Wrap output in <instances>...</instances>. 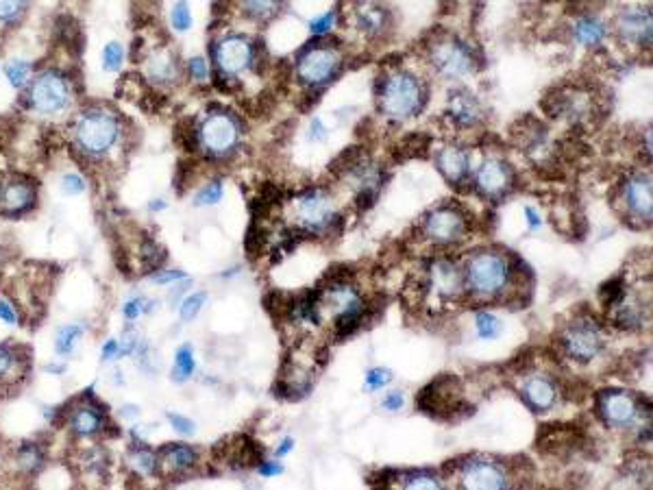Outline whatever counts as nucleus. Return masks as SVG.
<instances>
[{
    "label": "nucleus",
    "mask_w": 653,
    "mask_h": 490,
    "mask_svg": "<svg viewBox=\"0 0 653 490\" xmlns=\"http://www.w3.org/2000/svg\"><path fill=\"white\" fill-rule=\"evenodd\" d=\"M122 136L120 116L105 105L83 107L70 127L72 149L88 164H105L120 149Z\"/></svg>",
    "instance_id": "f257e3e1"
},
{
    "label": "nucleus",
    "mask_w": 653,
    "mask_h": 490,
    "mask_svg": "<svg viewBox=\"0 0 653 490\" xmlns=\"http://www.w3.org/2000/svg\"><path fill=\"white\" fill-rule=\"evenodd\" d=\"M429 101L425 79L410 68H386L375 83V105L379 116L403 125L423 114Z\"/></svg>",
    "instance_id": "f03ea898"
},
{
    "label": "nucleus",
    "mask_w": 653,
    "mask_h": 490,
    "mask_svg": "<svg viewBox=\"0 0 653 490\" xmlns=\"http://www.w3.org/2000/svg\"><path fill=\"white\" fill-rule=\"evenodd\" d=\"M244 122L227 107H212L196 120L192 129V144L205 159L227 162L242 149Z\"/></svg>",
    "instance_id": "7ed1b4c3"
},
{
    "label": "nucleus",
    "mask_w": 653,
    "mask_h": 490,
    "mask_svg": "<svg viewBox=\"0 0 653 490\" xmlns=\"http://www.w3.org/2000/svg\"><path fill=\"white\" fill-rule=\"evenodd\" d=\"M425 61L436 79L460 85L479 70V51L460 35H434L425 48Z\"/></svg>",
    "instance_id": "20e7f679"
},
{
    "label": "nucleus",
    "mask_w": 653,
    "mask_h": 490,
    "mask_svg": "<svg viewBox=\"0 0 653 490\" xmlns=\"http://www.w3.org/2000/svg\"><path fill=\"white\" fill-rule=\"evenodd\" d=\"M344 64H347V57L342 48L327 38H318L303 46L294 57V81L307 94H318L342 75Z\"/></svg>",
    "instance_id": "39448f33"
},
{
    "label": "nucleus",
    "mask_w": 653,
    "mask_h": 490,
    "mask_svg": "<svg viewBox=\"0 0 653 490\" xmlns=\"http://www.w3.org/2000/svg\"><path fill=\"white\" fill-rule=\"evenodd\" d=\"M464 290L477 299H497L508 292L514 279L510 257L495 249H479L462 268Z\"/></svg>",
    "instance_id": "423d86ee"
},
{
    "label": "nucleus",
    "mask_w": 653,
    "mask_h": 490,
    "mask_svg": "<svg viewBox=\"0 0 653 490\" xmlns=\"http://www.w3.org/2000/svg\"><path fill=\"white\" fill-rule=\"evenodd\" d=\"M209 64L220 83H238L262 64V48L251 35L227 31L212 42Z\"/></svg>",
    "instance_id": "0eeeda50"
},
{
    "label": "nucleus",
    "mask_w": 653,
    "mask_h": 490,
    "mask_svg": "<svg viewBox=\"0 0 653 490\" xmlns=\"http://www.w3.org/2000/svg\"><path fill=\"white\" fill-rule=\"evenodd\" d=\"M24 105L31 114L42 118H59L75 105V83L59 68H44L35 72L24 88Z\"/></svg>",
    "instance_id": "6e6552de"
},
{
    "label": "nucleus",
    "mask_w": 653,
    "mask_h": 490,
    "mask_svg": "<svg viewBox=\"0 0 653 490\" xmlns=\"http://www.w3.org/2000/svg\"><path fill=\"white\" fill-rule=\"evenodd\" d=\"M59 419L75 440H101L118 436L116 423L109 416L105 403L96 397L94 388H88L68 401L64 408H59Z\"/></svg>",
    "instance_id": "1a4fd4ad"
},
{
    "label": "nucleus",
    "mask_w": 653,
    "mask_h": 490,
    "mask_svg": "<svg viewBox=\"0 0 653 490\" xmlns=\"http://www.w3.org/2000/svg\"><path fill=\"white\" fill-rule=\"evenodd\" d=\"M292 220L301 234L323 236L340 223V212L327 190L307 188L292 199Z\"/></svg>",
    "instance_id": "9d476101"
},
{
    "label": "nucleus",
    "mask_w": 653,
    "mask_h": 490,
    "mask_svg": "<svg viewBox=\"0 0 653 490\" xmlns=\"http://www.w3.org/2000/svg\"><path fill=\"white\" fill-rule=\"evenodd\" d=\"M616 40H619L630 51L649 53L651 51V38H653V20H651V7L632 3L625 5L612 20L610 29Z\"/></svg>",
    "instance_id": "9b49d317"
},
{
    "label": "nucleus",
    "mask_w": 653,
    "mask_h": 490,
    "mask_svg": "<svg viewBox=\"0 0 653 490\" xmlns=\"http://www.w3.org/2000/svg\"><path fill=\"white\" fill-rule=\"evenodd\" d=\"M33 373L31 349L22 342H0V399L20 395Z\"/></svg>",
    "instance_id": "f8f14e48"
},
{
    "label": "nucleus",
    "mask_w": 653,
    "mask_h": 490,
    "mask_svg": "<svg viewBox=\"0 0 653 490\" xmlns=\"http://www.w3.org/2000/svg\"><path fill=\"white\" fill-rule=\"evenodd\" d=\"M486 120V107L468 85H453L445 101V122L451 129L471 131L482 127Z\"/></svg>",
    "instance_id": "ddd939ff"
},
{
    "label": "nucleus",
    "mask_w": 653,
    "mask_h": 490,
    "mask_svg": "<svg viewBox=\"0 0 653 490\" xmlns=\"http://www.w3.org/2000/svg\"><path fill=\"white\" fill-rule=\"evenodd\" d=\"M40 190L27 175L0 177V218L16 220L31 214L38 207Z\"/></svg>",
    "instance_id": "4468645a"
},
{
    "label": "nucleus",
    "mask_w": 653,
    "mask_h": 490,
    "mask_svg": "<svg viewBox=\"0 0 653 490\" xmlns=\"http://www.w3.org/2000/svg\"><path fill=\"white\" fill-rule=\"evenodd\" d=\"M421 231L429 242L438 244V247L458 244L460 240H464L468 231L466 214L455 205H438L423 218Z\"/></svg>",
    "instance_id": "2eb2a0df"
},
{
    "label": "nucleus",
    "mask_w": 653,
    "mask_h": 490,
    "mask_svg": "<svg viewBox=\"0 0 653 490\" xmlns=\"http://www.w3.org/2000/svg\"><path fill=\"white\" fill-rule=\"evenodd\" d=\"M423 292L440 303L460 299V294L464 292L462 268L451 262L449 257H436V260H431L425 268Z\"/></svg>",
    "instance_id": "dca6fc26"
},
{
    "label": "nucleus",
    "mask_w": 653,
    "mask_h": 490,
    "mask_svg": "<svg viewBox=\"0 0 653 490\" xmlns=\"http://www.w3.org/2000/svg\"><path fill=\"white\" fill-rule=\"evenodd\" d=\"M471 177L475 183V190L492 201L503 199V196L514 188V181H516L512 164L508 159L497 155L484 157L482 164L473 170Z\"/></svg>",
    "instance_id": "f3484780"
},
{
    "label": "nucleus",
    "mask_w": 653,
    "mask_h": 490,
    "mask_svg": "<svg viewBox=\"0 0 653 490\" xmlns=\"http://www.w3.org/2000/svg\"><path fill=\"white\" fill-rule=\"evenodd\" d=\"M542 109L553 120L584 122L595 114V101L593 96L579 88H558L547 94Z\"/></svg>",
    "instance_id": "a211bd4d"
},
{
    "label": "nucleus",
    "mask_w": 653,
    "mask_h": 490,
    "mask_svg": "<svg viewBox=\"0 0 653 490\" xmlns=\"http://www.w3.org/2000/svg\"><path fill=\"white\" fill-rule=\"evenodd\" d=\"M562 347L579 362L595 360L603 349V334L601 327L590 321V318H575V321L564 329Z\"/></svg>",
    "instance_id": "6ab92c4d"
},
{
    "label": "nucleus",
    "mask_w": 653,
    "mask_h": 490,
    "mask_svg": "<svg viewBox=\"0 0 653 490\" xmlns=\"http://www.w3.org/2000/svg\"><path fill=\"white\" fill-rule=\"evenodd\" d=\"M351 27L362 40L381 42L392 29V14L379 0H362L351 11Z\"/></svg>",
    "instance_id": "aec40b11"
},
{
    "label": "nucleus",
    "mask_w": 653,
    "mask_h": 490,
    "mask_svg": "<svg viewBox=\"0 0 653 490\" xmlns=\"http://www.w3.org/2000/svg\"><path fill=\"white\" fill-rule=\"evenodd\" d=\"M621 201L630 218L640 220V223H651V214H653L651 175L645 173V170L627 175V179L621 186Z\"/></svg>",
    "instance_id": "412c9836"
},
{
    "label": "nucleus",
    "mask_w": 653,
    "mask_h": 490,
    "mask_svg": "<svg viewBox=\"0 0 653 490\" xmlns=\"http://www.w3.org/2000/svg\"><path fill=\"white\" fill-rule=\"evenodd\" d=\"M436 168L438 173L445 177L451 186H464V183L473 175V164H471V151L466 149L460 142H447L442 144L436 151Z\"/></svg>",
    "instance_id": "4be33fe9"
},
{
    "label": "nucleus",
    "mask_w": 653,
    "mask_h": 490,
    "mask_svg": "<svg viewBox=\"0 0 653 490\" xmlns=\"http://www.w3.org/2000/svg\"><path fill=\"white\" fill-rule=\"evenodd\" d=\"M505 486H508V477L497 462L473 460L462 471V490H505Z\"/></svg>",
    "instance_id": "5701e85b"
},
{
    "label": "nucleus",
    "mask_w": 653,
    "mask_h": 490,
    "mask_svg": "<svg viewBox=\"0 0 653 490\" xmlns=\"http://www.w3.org/2000/svg\"><path fill=\"white\" fill-rule=\"evenodd\" d=\"M144 72L153 85L170 88V85H177V81H181L183 66L179 64V57L168 48H155L144 61Z\"/></svg>",
    "instance_id": "b1692460"
},
{
    "label": "nucleus",
    "mask_w": 653,
    "mask_h": 490,
    "mask_svg": "<svg viewBox=\"0 0 653 490\" xmlns=\"http://www.w3.org/2000/svg\"><path fill=\"white\" fill-rule=\"evenodd\" d=\"M599 410L603 421L614 427H630L638 416V406L632 395L621 390H606L599 397Z\"/></svg>",
    "instance_id": "393cba45"
},
{
    "label": "nucleus",
    "mask_w": 653,
    "mask_h": 490,
    "mask_svg": "<svg viewBox=\"0 0 653 490\" xmlns=\"http://www.w3.org/2000/svg\"><path fill=\"white\" fill-rule=\"evenodd\" d=\"M455 386H458V379L451 377L449 388H442V379H438V382H434L429 388L423 390L421 399H416V403L423 410L431 412L434 416H440V419H445V412H455L462 406L460 390Z\"/></svg>",
    "instance_id": "a878e982"
},
{
    "label": "nucleus",
    "mask_w": 653,
    "mask_h": 490,
    "mask_svg": "<svg viewBox=\"0 0 653 490\" xmlns=\"http://www.w3.org/2000/svg\"><path fill=\"white\" fill-rule=\"evenodd\" d=\"M571 38L577 46L586 48V51H599L610 38V27L597 14H582L571 24Z\"/></svg>",
    "instance_id": "bb28decb"
},
{
    "label": "nucleus",
    "mask_w": 653,
    "mask_h": 490,
    "mask_svg": "<svg viewBox=\"0 0 653 490\" xmlns=\"http://www.w3.org/2000/svg\"><path fill=\"white\" fill-rule=\"evenodd\" d=\"M157 451V475H181L194 469V464L199 462V451L183 443H170L155 449Z\"/></svg>",
    "instance_id": "cd10ccee"
},
{
    "label": "nucleus",
    "mask_w": 653,
    "mask_h": 490,
    "mask_svg": "<svg viewBox=\"0 0 653 490\" xmlns=\"http://www.w3.org/2000/svg\"><path fill=\"white\" fill-rule=\"evenodd\" d=\"M521 392H523V399L527 401V406L532 408V410L545 412V410H551L553 406H556L558 388L545 375H532V377H527L525 382H523Z\"/></svg>",
    "instance_id": "c85d7f7f"
},
{
    "label": "nucleus",
    "mask_w": 653,
    "mask_h": 490,
    "mask_svg": "<svg viewBox=\"0 0 653 490\" xmlns=\"http://www.w3.org/2000/svg\"><path fill=\"white\" fill-rule=\"evenodd\" d=\"M9 460L14 462L16 471L24 475H38L48 462L46 447L38 440H22L14 449H9Z\"/></svg>",
    "instance_id": "c756f323"
},
{
    "label": "nucleus",
    "mask_w": 653,
    "mask_h": 490,
    "mask_svg": "<svg viewBox=\"0 0 653 490\" xmlns=\"http://www.w3.org/2000/svg\"><path fill=\"white\" fill-rule=\"evenodd\" d=\"M240 16L253 24L273 22L283 9V0H236Z\"/></svg>",
    "instance_id": "7c9ffc66"
},
{
    "label": "nucleus",
    "mask_w": 653,
    "mask_h": 490,
    "mask_svg": "<svg viewBox=\"0 0 653 490\" xmlns=\"http://www.w3.org/2000/svg\"><path fill=\"white\" fill-rule=\"evenodd\" d=\"M127 462L138 475H157V451L146 445V440H133V445L127 449Z\"/></svg>",
    "instance_id": "2f4dec72"
},
{
    "label": "nucleus",
    "mask_w": 653,
    "mask_h": 490,
    "mask_svg": "<svg viewBox=\"0 0 653 490\" xmlns=\"http://www.w3.org/2000/svg\"><path fill=\"white\" fill-rule=\"evenodd\" d=\"M83 336H85V327L81 323H66V325L57 327L55 353L61 360H68L70 355H75Z\"/></svg>",
    "instance_id": "473e14b6"
},
{
    "label": "nucleus",
    "mask_w": 653,
    "mask_h": 490,
    "mask_svg": "<svg viewBox=\"0 0 653 490\" xmlns=\"http://www.w3.org/2000/svg\"><path fill=\"white\" fill-rule=\"evenodd\" d=\"M3 77L14 90H24L33 77V64L29 59H9L3 64Z\"/></svg>",
    "instance_id": "72a5a7b5"
},
{
    "label": "nucleus",
    "mask_w": 653,
    "mask_h": 490,
    "mask_svg": "<svg viewBox=\"0 0 653 490\" xmlns=\"http://www.w3.org/2000/svg\"><path fill=\"white\" fill-rule=\"evenodd\" d=\"M31 0H0V31L16 29L27 18Z\"/></svg>",
    "instance_id": "f704fd0d"
},
{
    "label": "nucleus",
    "mask_w": 653,
    "mask_h": 490,
    "mask_svg": "<svg viewBox=\"0 0 653 490\" xmlns=\"http://www.w3.org/2000/svg\"><path fill=\"white\" fill-rule=\"evenodd\" d=\"M196 371V358H194V347L192 345H181L175 351V364H172V382L177 384H186L188 379Z\"/></svg>",
    "instance_id": "c9c22d12"
},
{
    "label": "nucleus",
    "mask_w": 653,
    "mask_h": 490,
    "mask_svg": "<svg viewBox=\"0 0 653 490\" xmlns=\"http://www.w3.org/2000/svg\"><path fill=\"white\" fill-rule=\"evenodd\" d=\"M159 308V301L144 297V294H135V297H129L125 303H122V316H125L127 323H135L138 318L153 314Z\"/></svg>",
    "instance_id": "e433bc0d"
},
{
    "label": "nucleus",
    "mask_w": 653,
    "mask_h": 490,
    "mask_svg": "<svg viewBox=\"0 0 653 490\" xmlns=\"http://www.w3.org/2000/svg\"><path fill=\"white\" fill-rule=\"evenodd\" d=\"M475 332L482 340H497L503 334V321L495 312L482 310L475 314Z\"/></svg>",
    "instance_id": "4c0bfd02"
},
{
    "label": "nucleus",
    "mask_w": 653,
    "mask_h": 490,
    "mask_svg": "<svg viewBox=\"0 0 653 490\" xmlns=\"http://www.w3.org/2000/svg\"><path fill=\"white\" fill-rule=\"evenodd\" d=\"M125 59H127V48L122 42H107L101 48V66L105 72H118L122 66H125Z\"/></svg>",
    "instance_id": "58836bf2"
},
{
    "label": "nucleus",
    "mask_w": 653,
    "mask_h": 490,
    "mask_svg": "<svg viewBox=\"0 0 653 490\" xmlns=\"http://www.w3.org/2000/svg\"><path fill=\"white\" fill-rule=\"evenodd\" d=\"M170 27L179 35H186L194 27V16L188 0H177L170 9Z\"/></svg>",
    "instance_id": "ea45409f"
},
{
    "label": "nucleus",
    "mask_w": 653,
    "mask_h": 490,
    "mask_svg": "<svg viewBox=\"0 0 653 490\" xmlns=\"http://www.w3.org/2000/svg\"><path fill=\"white\" fill-rule=\"evenodd\" d=\"M207 299H209L207 292H203V290L186 294V297H183L181 303H179V316H181V321L183 323L196 321V316H199L203 312Z\"/></svg>",
    "instance_id": "a19ab883"
},
{
    "label": "nucleus",
    "mask_w": 653,
    "mask_h": 490,
    "mask_svg": "<svg viewBox=\"0 0 653 490\" xmlns=\"http://www.w3.org/2000/svg\"><path fill=\"white\" fill-rule=\"evenodd\" d=\"M183 72H186L188 79L194 81L196 85H205L209 79H212V64H209V59L203 55H194L186 61V66H183Z\"/></svg>",
    "instance_id": "79ce46f5"
},
{
    "label": "nucleus",
    "mask_w": 653,
    "mask_h": 490,
    "mask_svg": "<svg viewBox=\"0 0 653 490\" xmlns=\"http://www.w3.org/2000/svg\"><path fill=\"white\" fill-rule=\"evenodd\" d=\"M223 194H225V186L220 179H212L207 181L203 188H199V192L194 194V207H212L218 205L223 201Z\"/></svg>",
    "instance_id": "37998d69"
},
{
    "label": "nucleus",
    "mask_w": 653,
    "mask_h": 490,
    "mask_svg": "<svg viewBox=\"0 0 653 490\" xmlns=\"http://www.w3.org/2000/svg\"><path fill=\"white\" fill-rule=\"evenodd\" d=\"M336 24H338V11L329 9V11H325V14H320L307 22V31H310L314 40L327 38V35L336 29Z\"/></svg>",
    "instance_id": "c03bdc74"
},
{
    "label": "nucleus",
    "mask_w": 653,
    "mask_h": 490,
    "mask_svg": "<svg viewBox=\"0 0 653 490\" xmlns=\"http://www.w3.org/2000/svg\"><path fill=\"white\" fill-rule=\"evenodd\" d=\"M183 279H188V273L179 271V268H157L149 275V281L155 286H175Z\"/></svg>",
    "instance_id": "a18cd8bd"
},
{
    "label": "nucleus",
    "mask_w": 653,
    "mask_h": 490,
    "mask_svg": "<svg viewBox=\"0 0 653 490\" xmlns=\"http://www.w3.org/2000/svg\"><path fill=\"white\" fill-rule=\"evenodd\" d=\"M59 188L66 196H79L88 190V181L79 173H66L59 179Z\"/></svg>",
    "instance_id": "49530a36"
},
{
    "label": "nucleus",
    "mask_w": 653,
    "mask_h": 490,
    "mask_svg": "<svg viewBox=\"0 0 653 490\" xmlns=\"http://www.w3.org/2000/svg\"><path fill=\"white\" fill-rule=\"evenodd\" d=\"M392 382V373L390 369H384V366H375V369H368L366 371V379H364V388L368 392H375L379 388H384L386 384Z\"/></svg>",
    "instance_id": "de8ad7c7"
},
{
    "label": "nucleus",
    "mask_w": 653,
    "mask_h": 490,
    "mask_svg": "<svg viewBox=\"0 0 653 490\" xmlns=\"http://www.w3.org/2000/svg\"><path fill=\"white\" fill-rule=\"evenodd\" d=\"M403 490H442V484L436 480L434 475L429 473H418L405 480Z\"/></svg>",
    "instance_id": "09e8293b"
},
{
    "label": "nucleus",
    "mask_w": 653,
    "mask_h": 490,
    "mask_svg": "<svg viewBox=\"0 0 653 490\" xmlns=\"http://www.w3.org/2000/svg\"><path fill=\"white\" fill-rule=\"evenodd\" d=\"M166 419H168L172 430L181 436H192L196 432V423L179 412H166Z\"/></svg>",
    "instance_id": "8fccbe9b"
},
{
    "label": "nucleus",
    "mask_w": 653,
    "mask_h": 490,
    "mask_svg": "<svg viewBox=\"0 0 653 490\" xmlns=\"http://www.w3.org/2000/svg\"><path fill=\"white\" fill-rule=\"evenodd\" d=\"M305 136H307V140L314 142V144H323V142H327V138H329V129H327V125L323 122V118H320V116H314V118L310 120V125H307Z\"/></svg>",
    "instance_id": "3c124183"
},
{
    "label": "nucleus",
    "mask_w": 653,
    "mask_h": 490,
    "mask_svg": "<svg viewBox=\"0 0 653 490\" xmlns=\"http://www.w3.org/2000/svg\"><path fill=\"white\" fill-rule=\"evenodd\" d=\"M0 321H3L5 325H18L20 323L18 308L5 297H0Z\"/></svg>",
    "instance_id": "603ef678"
},
{
    "label": "nucleus",
    "mask_w": 653,
    "mask_h": 490,
    "mask_svg": "<svg viewBox=\"0 0 653 490\" xmlns=\"http://www.w3.org/2000/svg\"><path fill=\"white\" fill-rule=\"evenodd\" d=\"M403 403H405V397H403L401 390H388L384 395V399H381V406H384L388 412L401 410Z\"/></svg>",
    "instance_id": "864d4df0"
},
{
    "label": "nucleus",
    "mask_w": 653,
    "mask_h": 490,
    "mask_svg": "<svg viewBox=\"0 0 653 490\" xmlns=\"http://www.w3.org/2000/svg\"><path fill=\"white\" fill-rule=\"evenodd\" d=\"M118 353H120V342H118V338L105 340L103 347H101V362H112V360H116Z\"/></svg>",
    "instance_id": "5fc2aeb1"
},
{
    "label": "nucleus",
    "mask_w": 653,
    "mask_h": 490,
    "mask_svg": "<svg viewBox=\"0 0 653 490\" xmlns=\"http://www.w3.org/2000/svg\"><path fill=\"white\" fill-rule=\"evenodd\" d=\"M257 471H260L262 477H275L283 471V467L277 460H262L260 464H257Z\"/></svg>",
    "instance_id": "6e6d98bb"
},
{
    "label": "nucleus",
    "mask_w": 653,
    "mask_h": 490,
    "mask_svg": "<svg viewBox=\"0 0 653 490\" xmlns=\"http://www.w3.org/2000/svg\"><path fill=\"white\" fill-rule=\"evenodd\" d=\"M523 214H525V223H527V227H529V229L536 231V229H540V227H542V216H540V212L536 210V207L527 205L525 210H523Z\"/></svg>",
    "instance_id": "4d7b16f0"
},
{
    "label": "nucleus",
    "mask_w": 653,
    "mask_h": 490,
    "mask_svg": "<svg viewBox=\"0 0 653 490\" xmlns=\"http://www.w3.org/2000/svg\"><path fill=\"white\" fill-rule=\"evenodd\" d=\"M294 449V438H283L281 440V443H279V447H277V451H275V456L277 458H283V456H288V453Z\"/></svg>",
    "instance_id": "13d9d810"
},
{
    "label": "nucleus",
    "mask_w": 653,
    "mask_h": 490,
    "mask_svg": "<svg viewBox=\"0 0 653 490\" xmlns=\"http://www.w3.org/2000/svg\"><path fill=\"white\" fill-rule=\"evenodd\" d=\"M46 373L51 375H64L66 373V362H53V364H46L44 366Z\"/></svg>",
    "instance_id": "bf43d9fd"
},
{
    "label": "nucleus",
    "mask_w": 653,
    "mask_h": 490,
    "mask_svg": "<svg viewBox=\"0 0 653 490\" xmlns=\"http://www.w3.org/2000/svg\"><path fill=\"white\" fill-rule=\"evenodd\" d=\"M166 207H168V203H166L164 199H153V201H149V212H151V214H155V212H164Z\"/></svg>",
    "instance_id": "052dcab7"
},
{
    "label": "nucleus",
    "mask_w": 653,
    "mask_h": 490,
    "mask_svg": "<svg viewBox=\"0 0 653 490\" xmlns=\"http://www.w3.org/2000/svg\"><path fill=\"white\" fill-rule=\"evenodd\" d=\"M9 460V447L7 443L3 440V436H0V469H3V464Z\"/></svg>",
    "instance_id": "680f3d73"
},
{
    "label": "nucleus",
    "mask_w": 653,
    "mask_h": 490,
    "mask_svg": "<svg viewBox=\"0 0 653 490\" xmlns=\"http://www.w3.org/2000/svg\"><path fill=\"white\" fill-rule=\"evenodd\" d=\"M138 414H140L138 406H125L120 410V416H125V419H133V416H138Z\"/></svg>",
    "instance_id": "e2e57ef3"
}]
</instances>
